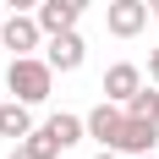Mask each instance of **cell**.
Wrapping results in <instances>:
<instances>
[{
  "instance_id": "1",
  "label": "cell",
  "mask_w": 159,
  "mask_h": 159,
  "mask_svg": "<svg viewBox=\"0 0 159 159\" xmlns=\"http://www.w3.org/2000/svg\"><path fill=\"white\" fill-rule=\"evenodd\" d=\"M82 121H88V137H99V148H115V154H154V143H159V121H143L110 99L93 104Z\"/></svg>"
},
{
  "instance_id": "7",
  "label": "cell",
  "mask_w": 159,
  "mask_h": 159,
  "mask_svg": "<svg viewBox=\"0 0 159 159\" xmlns=\"http://www.w3.org/2000/svg\"><path fill=\"white\" fill-rule=\"evenodd\" d=\"M137 88H143V71H137L132 61H115L110 71H104V99H110V104H126Z\"/></svg>"
},
{
  "instance_id": "13",
  "label": "cell",
  "mask_w": 159,
  "mask_h": 159,
  "mask_svg": "<svg viewBox=\"0 0 159 159\" xmlns=\"http://www.w3.org/2000/svg\"><path fill=\"white\" fill-rule=\"evenodd\" d=\"M11 159H39V154H33L28 143H11Z\"/></svg>"
},
{
  "instance_id": "14",
  "label": "cell",
  "mask_w": 159,
  "mask_h": 159,
  "mask_svg": "<svg viewBox=\"0 0 159 159\" xmlns=\"http://www.w3.org/2000/svg\"><path fill=\"white\" fill-rule=\"evenodd\" d=\"M6 6H11V11H33L39 0H6Z\"/></svg>"
},
{
  "instance_id": "10",
  "label": "cell",
  "mask_w": 159,
  "mask_h": 159,
  "mask_svg": "<svg viewBox=\"0 0 159 159\" xmlns=\"http://www.w3.org/2000/svg\"><path fill=\"white\" fill-rule=\"evenodd\" d=\"M126 110H132V115H143V121H159V82H143V88L126 99Z\"/></svg>"
},
{
  "instance_id": "8",
  "label": "cell",
  "mask_w": 159,
  "mask_h": 159,
  "mask_svg": "<svg viewBox=\"0 0 159 159\" xmlns=\"http://www.w3.org/2000/svg\"><path fill=\"white\" fill-rule=\"evenodd\" d=\"M28 132H33V115H28V104H22V99H6V104H0V137L22 143Z\"/></svg>"
},
{
  "instance_id": "9",
  "label": "cell",
  "mask_w": 159,
  "mask_h": 159,
  "mask_svg": "<svg viewBox=\"0 0 159 159\" xmlns=\"http://www.w3.org/2000/svg\"><path fill=\"white\" fill-rule=\"evenodd\" d=\"M44 132H49V137H55V143H61V148H71V143H82V132H88V121H82V115H49V121H44Z\"/></svg>"
},
{
  "instance_id": "2",
  "label": "cell",
  "mask_w": 159,
  "mask_h": 159,
  "mask_svg": "<svg viewBox=\"0 0 159 159\" xmlns=\"http://www.w3.org/2000/svg\"><path fill=\"white\" fill-rule=\"evenodd\" d=\"M6 88H11V99H22V104H44L49 88H55V66L39 61V55H16V61L6 66Z\"/></svg>"
},
{
  "instance_id": "16",
  "label": "cell",
  "mask_w": 159,
  "mask_h": 159,
  "mask_svg": "<svg viewBox=\"0 0 159 159\" xmlns=\"http://www.w3.org/2000/svg\"><path fill=\"white\" fill-rule=\"evenodd\" d=\"M148 16H159V0H148Z\"/></svg>"
},
{
  "instance_id": "6",
  "label": "cell",
  "mask_w": 159,
  "mask_h": 159,
  "mask_svg": "<svg viewBox=\"0 0 159 159\" xmlns=\"http://www.w3.org/2000/svg\"><path fill=\"white\" fill-rule=\"evenodd\" d=\"M44 61L55 66V71H77V66L88 61V44H82V33H77V28H66V33H49V49H44Z\"/></svg>"
},
{
  "instance_id": "3",
  "label": "cell",
  "mask_w": 159,
  "mask_h": 159,
  "mask_svg": "<svg viewBox=\"0 0 159 159\" xmlns=\"http://www.w3.org/2000/svg\"><path fill=\"white\" fill-rule=\"evenodd\" d=\"M39 44H44V28H39V16H28V11H11V16H6V28H0V49L33 55Z\"/></svg>"
},
{
  "instance_id": "5",
  "label": "cell",
  "mask_w": 159,
  "mask_h": 159,
  "mask_svg": "<svg viewBox=\"0 0 159 159\" xmlns=\"http://www.w3.org/2000/svg\"><path fill=\"white\" fill-rule=\"evenodd\" d=\"M93 0H39L33 6V16H39V28H44V39L49 33H66V28H77V16L88 11Z\"/></svg>"
},
{
  "instance_id": "12",
  "label": "cell",
  "mask_w": 159,
  "mask_h": 159,
  "mask_svg": "<svg viewBox=\"0 0 159 159\" xmlns=\"http://www.w3.org/2000/svg\"><path fill=\"white\" fill-rule=\"evenodd\" d=\"M148 82H159V44L148 49Z\"/></svg>"
},
{
  "instance_id": "11",
  "label": "cell",
  "mask_w": 159,
  "mask_h": 159,
  "mask_svg": "<svg viewBox=\"0 0 159 159\" xmlns=\"http://www.w3.org/2000/svg\"><path fill=\"white\" fill-rule=\"evenodd\" d=\"M22 143H28V148H33V154H39V159H55V154H66V148H61V143H55V137H49V132H44V126H33V132H28V137H22Z\"/></svg>"
},
{
  "instance_id": "4",
  "label": "cell",
  "mask_w": 159,
  "mask_h": 159,
  "mask_svg": "<svg viewBox=\"0 0 159 159\" xmlns=\"http://www.w3.org/2000/svg\"><path fill=\"white\" fill-rule=\"evenodd\" d=\"M104 28L115 39H137L148 28V0H110L104 6Z\"/></svg>"
},
{
  "instance_id": "17",
  "label": "cell",
  "mask_w": 159,
  "mask_h": 159,
  "mask_svg": "<svg viewBox=\"0 0 159 159\" xmlns=\"http://www.w3.org/2000/svg\"><path fill=\"white\" fill-rule=\"evenodd\" d=\"M132 159H159V154H132Z\"/></svg>"
},
{
  "instance_id": "15",
  "label": "cell",
  "mask_w": 159,
  "mask_h": 159,
  "mask_svg": "<svg viewBox=\"0 0 159 159\" xmlns=\"http://www.w3.org/2000/svg\"><path fill=\"white\" fill-rule=\"evenodd\" d=\"M99 159H121V154H115V148H99Z\"/></svg>"
}]
</instances>
